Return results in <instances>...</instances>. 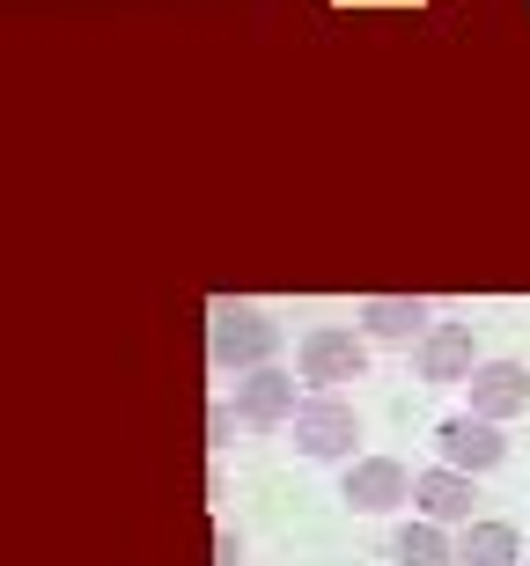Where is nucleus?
Masks as SVG:
<instances>
[{"label": "nucleus", "instance_id": "8", "mask_svg": "<svg viewBox=\"0 0 530 566\" xmlns=\"http://www.w3.org/2000/svg\"><path fill=\"white\" fill-rule=\"evenodd\" d=\"M465 390H471V412L493 420V427H509V420L530 412V368L523 360H479V376H471Z\"/></svg>", "mask_w": 530, "mask_h": 566}, {"label": "nucleus", "instance_id": "15", "mask_svg": "<svg viewBox=\"0 0 530 566\" xmlns=\"http://www.w3.org/2000/svg\"><path fill=\"white\" fill-rule=\"evenodd\" d=\"M523 566H530V559H523Z\"/></svg>", "mask_w": 530, "mask_h": 566}, {"label": "nucleus", "instance_id": "10", "mask_svg": "<svg viewBox=\"0 0 530 566\" xmlns=\"http://www.w3.org/2000/svg\"><path fill=\"white\" fill-rule=\"evenodd\" d=\"M354 316H361V332L383 338V346H405V338H427V332H435V310H427L420 294H368Z\"/></svg>", "mask_w": 530, "mask_h": 566}, {"label": "nucleus", "instance_id": "12", "mask_svg": "<svg viewBox=\"0 0 530 566\" xmlns=\"http://www.w3.org/2000/svg\"><path fill=\"white\" fill-rule=\"evenodd\" d=\"M391 559H398V566H457V530L413 515V523L391 537Z\"/></svg>", "mask_w": 530, "mask_h": 566}, {"label": "nucleus", "instance_id": "4", "mask_svg": "<svg viewBox=\"0 0 530 566\" xmlns=\"http://www.w3.org/2000/svg\"><path fill=\"white\" fill-rule=\"evenodd\" d=\"M435 457H443L449 471L487 479V471H501V463H509V434H501L493 420H479V412H449V420L435 427Z\"/></svg>", "mask_w": 530, "mask_h": 566}, {"label": "nucleus", "instance_id": "14", "mask_svg": "<svg viewBox=\"0 0 530 566\" xmlns=\"http://www.w3.org/2000/svg\"><path fill=\"white\" fill-rule=\"evenodd\" d=\"M214 566H243V537L236 530H214Z\"/></svg>", "mask_w": 530, "mask_h": 566}, {"label": "nucleus", "instance_id": "1", "mask_svg": "<svg viewBox=\"0 0 530 566\" xmlns=\"http://www.w3.org/2000/svg\"><path fill=\"white\" fill-rule=\"evenodd\" d=\"M207 354H214V368H236V376H251V368H273V354H280V324L258 302H214L207 310Z\"/></svg>", "mask_w": 530, "mask_h": 566}, {"label": "nucleus", "instance_id": "5", "mask_svg": "<svg viewBox=\"0 0 530 566\" xmlns=\"http://www.w3.org/2000/svg\"><path fill=\"white\" fill-rule=\"evenodd\" d=\"M413 479L420 471H405L398 457H354L340 479V501L354 515H391V507H413Z\"/></svg>", "mask_w": 530, "mask_h": 566}, {"label": "nucleus", "instance_id": "3", "mask_svg": "<svg viewBox=\"0 0 530 566\" xmlns=\"http://www.w3.org/2000/svg\"><path fill=\"white\" fill-rule=\"evenodd\" d=\"M354 441H361V412L346 398H332V390H310L295 412V449L310 463H340L354 457Z\"/></svg>", "mask_w": 530, "mask_h": 566}, {"label": "nucleus", "instance_id": "2", "mask_svg": "<svg viewBox=\"0 0 530 566\" xmlns=\"http://www.w3.org/2000/svg\"><path fill=\"white\" fill-rule=\"evenodd\" d=\"M295 376L310 390H332V382H361L368 376V332L354 324H310L295 338Z\"/></svg>", "mask_w": 530, "mask_h": 566}, {"label": "nucleus", "instance_id": "11", "mask_svg": "<svg viewBox=\"0 0 530 566\" xmlns=\"http://www.w3.org/2000/svg\"><path fill=\"white\" fill-rule=\"evenodd\" d=\"M457 566H523V530L479 515L471 530H457Z\"/></svg>", "mask_w": 530, "mask_h": 566}, {"label": "nucleus", "instance_id": "7", "mask_svg": "<svg viewBox=\"0 0 530 566\" xmlns=\"http://www.w3.org/2000/svg\"><path fill=\"white\" fill-rule=\"evenodd\" d=\"M471 501H479V479H471V471L427 463L420 479H413V515H427V523H443V530H471V523H479Z\"/></svg>", "mask_w": 530, "mask_h": 566}, {"label": "nucleus", "instance_id": "13", "mask_svg": "<svg viewBox=\"0 0 530 566\" xmlns=\"http://www.w3.org/2000/svg\"><path fill=\"white\" fill-rule=\"evenodd\" d=\"M236 427H243V412H236V405H207V441H214V449H229Z\"/></svg>", "mask_w": 530, "mask_h": 566}, {"label": "nucleus", "instance_id": "9", "mask_svg": "<svg viewBox=\"0 0 530 566\" xmlns=\"http://www.w3.org/2000/svg\"><path fill=\"white\" fill-rule=\"evenodd\" d=\"M413 368H420V382H471L479 376L471 324H435L427 338H413Z\"/></svg>", "mask_w": 530, "mask_h": 566}, {"label": "nucleus", "instance_id": "6", "mask_svg": "<svg viewBox=\"0 0 530 566\" xmlns=\"http://www.w3.org/2000/svg\"><path fill=\"white\" fill-rule=\"evenodd\" d=\"M236 412H243L251 434H280V427H295V412H302L295 376H288V368H251V376L236 382Z\"/></svg>", "mask_w": 530, "mask_h": 566}]
</instances>
